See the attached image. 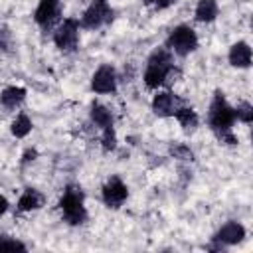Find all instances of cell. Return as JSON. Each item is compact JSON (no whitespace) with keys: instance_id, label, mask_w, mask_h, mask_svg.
<instances>
[{"instance_id":"6da1fadb","label":"cell","mask_w":253,"mask_h":253,"mask_svg":"<svg viewBox=\"0 0 253 253\" xmlns=\"http://www.w3.org/2000/svg\"><path fill=\"white\" fill-rule=\"evenodd\" d=\"M180 69L172 63V51L168 47H156L148 59L142 73V81L148 89H158L162 85H170L172 81H178Z\"/></svg>"},{"instance_id":"7a4b0ae2","label":"cell","mask_w":253,"mask_h":253,"mask_svg":"<svg viewBox=\"0 0 253 253\" xmlns=\"http://www.w3.org/2000/svg\"><path fill=\"white\" fill-rule=\"evenodd\" d=\"M233 123H235L233 107L227 103L221 91H215L210 103V111H208V125L215 132L219 142L229 144V146L237 144V136L233 134Z\"/></svg>"},{"instance_id":"3957f363","label":"cell","mask_w":253,"mask_h":253,"mask_svg":"<svg viewBox=\"0 0 253 253\" xmlns=\"http://www.w3.org/2000/svg\"><path fill=\"white\" fill-rule=\"evenodd\" d=\"M59 210L63 215V221L69 225H81L87 221V210H85V194L79 186H67L61 200Z\"/></svg>"},{"instance_id":"277c9868","label":"cell","mask_w":253,"mask_h":253,"mask_svg":"<svg viewBox=\"0 0 253 253\" xmlns=\"http://www.w3.org/2000/svg\"><path fill=\"white\" fill-rule=\"evenodd\" d=\"M166 47L172 53L180 55V57H186L192 51H196V47H198V36L194 32V28H190L186 24L176 26L168 34V38H166Z\"/></svg>"},{"instance_id":"5b68a950","label":"cell","mask_w":253,"mask_h":253,"mask_svg":"<svg viewBox=\"0 0 253 253\" xmlns=\"http://www.w3.org/2000/svg\"><path fill=\"white\" fill-rule=\"evenodd\" d=\"M111 22H113V8L109 0H91V4L81 14L79 26L85 30H99Z\"/></svg>"},{"instance_id":"8992f818","label":"cell","mask_w":253,"mask_h":253,"mask_svg":"<svg viewBox=\"0 0 253 253\" xmlns=\"http://www.w3.org/2000/svg\"><path fill=\"white\" fill-rule=\"evenodd\" d=\"M79 20L77 18H65L53 32V43L61 51H73L79 43Z\"/></svg>"},{"instance_id":"52a82bcc","label":"cell","mask_w":253,"mask_h":253,"mask_svg":"<svg viewBox=\"0 0 253 253\" xmlns=\"http://www.w3.org/2000/svg\"><path fill=\"white\" fill-rule=\"evenodd\" d=\"M101 198H103V204H105L107 208L117 210V208H121V206L126 202V198H128V188H126V184H125L119 176H111V178L103 184V188H101Z\"/></svg>"},{"instance_id":"ba28073f","label":"cell","mask_w":253,"mask_h":253,"mask_svg":"<svg viewBox=\"0 0 253 253\" xmlns=\"http://www.w3.org/2000/svg\"><path fill=\"white\" fill-rule=\"evenodd\" d=\"M117 85H119V75H117L115 67L109 65V63L101 65L93 73V77H91V89L95 93H99V95H111V93H115L117 91Z\"/></svg>"},{"instance_id":"9c48e42d","label":"cell","mask_w":253,"mask_h":253,"mask_svg":"<svg viewBox=\"0 0 253 253\" xmlns=\"http://www.w3.org/2000/svg\"><path fill=\"white\" fill-rule=\"evenodd\" d=\"M61 16V0H40L34 12V22L42 30L53 28V24Z\"/></svg>"},{"instance_id":"30bf717a","label":"cell","mask_w":253,"mask_h":253,"mask_svg":"<svg viewBox=\"0 0 253 253\" xmlns=\"http://www.w3.org/2000/svg\"><path fill=\"white\" fill-rule=\"evenodd\" d=\"M184 105L180 97H176L172 91H156V95L152 97V113L158 117H174L176 109Z\"/></svg>"},{"instance_id":"8fae6325","label":"cell","mask_w":253,"mask_h":253,"mask_svg":"<svg viewBox=\"0 0 253 253\" xmlns=\"http://www.w3.org/2000/svg\"><path fill=\"white\" fill-rule=\"evenodd\" d=\"M243 237H245V227L239 221H227L217 229V233L213 235V241H217L221 247H229V245L241 243Z\"/></svg>"},{"instance_id":"7c38bea8","label":"cell","mask_w":253,"mask_h":253,"mask_svg":"<svg viewBox=\"0 0 253 253\" xmlns=\"http://www.w3.org/2000/svg\"><path fill=\"white\" fill-rule=\"evenodd\" d=\"M45 204V198H43V194L40 192V190H36V188H26L22 194H20V198H18V204H16V210L18 211H34V210H40L42 206Z\"/></svg>"},{"instance_id":"4fadbf2b","label":"cell","mask_w":253,"mask_h":253,"mask_svg":"<svg viewBox=\"0 0 253 253\" xmlns=\"http://www.w3.org/2000/svg\"><path fill=\"white\" fill-rule=\"evenodd\" d=\"M227 59L233 67H239V69H247L251 65V47L247 42H235L231 47H229V53H227Z\"/></svg>"},{"instance_id":"5bb4252c","label":"cell","mask_w":253,"mask_h":253,"mask_svg":"<svg viewBox=\"0 0 253 253\" xmlns=\"http://www.w3.org/2000/svg\"><path fill=\"white\" fill-rule=\"evenodd\" d=\"M26 101V89L24 87H6L0 91V105L4 109H18Z\"/></svg>"},{"instance_id":"9a60e30c","label":"cell","mask_w":253,"mask_h":253,"mask_svg":"<svg viewBox=\"0 0 253 253\" xmlns=\"http://www.w3.org/2000/svg\"><path fill=\"white\" fill-rule=\"evenodd\" d=\"M219 14V6H217V0H198L196 4V10H194V18L202 24H210L217 18Z\"/></svg>"},{"instance_id":"2e32d148","label":"cell","mask_w":253,"mask_h":253,"mask_svg":"<svg viewBox=\"0 0 253 253\" xmlns=\"http://www.w3.org/2000/svg\"><path fill=\"white\" fill-rule=\"evenodd\" d=\"M174 119L180 123V126H182L186 132L196 130L198 125H200V117H198V113H196L192 107H186V105H180V107L176 109Z\"/></svg>"},{"instance_id":"e0dca14e","label":"cell","mask_w":253,"mask_h":253,"mask_svg":"<svg viewBox=\"0 0 253 253\" xmlns=\"http://www.w3.org/2000/svg\"><path fill=\"white\" fill-rule=\"evenodd\" d=\"M89 115H91V121H93L95 126H99V128L113 126V113H111L105 105H101V103H93Z\"/></svg>"},{"instance_id":"ac0fdd59","label":"cell","mask_w":253,"mask_h":253,"mask_svg":"<svg viewBox=\"0 0 253 253\" xmlns=\"http://www.w3.org/2000/svg\"><path fill=\"white\" fill-rule=\"evenodd\" d=\"M32 119L26 115V113H20L14 121H12V125H10V132L16 136V138H26L30 132H32Z\"/></svg>"},{"instance_id":"d6986e66","label":"cell","mask_w":253,"mask_h":253,"mask_svg":"<svg viewBox=\"0 0 253 253\" xmlns=\"http://www.w3.org/2000/svg\"><path fill=\"white\" fill-rule=\"evenodd\" d=\"M168 152H170V156H174V158H178V160H184V162H192V160H194L192 148H190L188 144H184V142H174V144H170Z\"/></svg>"},{"instance_id":"ffe728a7","label":"cell","mask_w":253,"mask_h":253,"mask_svg":"<svg viewBox=\"0 0 253 253\" xmlns=\"http://www.w3.org/2000/svg\"><path fill=\"white\" fill-rule=\"evenodd\" d=\"M233 113H235V121H241L245 125H249L253 121V107L247 101L237 103V107H233Z\"/></svg>"},{"instance_id":"44dd1931","label":"cell","mask_w":253,"mask_h":253,"mask_svg":"<svg viewBox=\"0 0 253 253\" xmlns=\"http://www.w3.org/2000/svg\"><path fill=\"white\" fill-rule=\"evenodd\" d=\"M101 146L105 152H111L117 148V132H115V126H107L103 128V134H101Z\"/></svg>"},{"instance_id":"7402d4cb","label":"cell","mask_w":253,"mask_h":253,"mask_svg":"<svg viewBox=\"0 0 253 253\" xmlns=\"http://www.w3.org/2000/svg\"><path fill=\"white\" fill-rule=\"evenodd\" d=\"M28 247L10 235H0V251H26Z\"/></svg>"},{"instance_id":"603a6c76","label":"cell","mask_w":253,"mask_h":253,"mask_svg":"<svg viewBox=\"0 0 253 253\" xmlns=\"http://www.w3.org/2000/svg\"><path fill=\"white\" fill-rule=\"evenodd\" d=\"M12 47V32L8 28H0V49L8 51Z\"/></svg>"},{"instance_id":"cb8c5ba5","label":"cell","mask_w":253,"mask_h":253,"mask_svg":"<svg viewBox=\"0 0 253 253\" xmlns=\"http://www.w3.org/2000/svg\"><path fill=\"white\" fill-rule=\"evenodd\" d=\"M36 158H38V150H36V148H28V150L22 154V160H20V162H22V166H26V164L34 162Z\"/></svg>"},{"instance_id":"d4e9b609","label":"cell","mask_w":253,"mask_h":253,"mask_svg":"<svg viewBox=\"0 0 253 253\" xmlns=\"http://www.w3.org/2000/svg\"><path fill=\"white\" fill-rule=\"evenodd\" d=\"M144 2H148V4H154L156 8H168L174 0H144Z\"/></svg>"},{"instance_id":"484cf974","label":"cell","mask_w":253,"mask_h":253,"mask_svg":"<svg viewBox=\"0 0 253 253\" xmlns=\"http://www.w3.org/2000/svg\"><path fill=\"white\" fill-rule=\"evenodd\" d=\"M8 208H10V204H8V200L0 194V215H4L6 211H8Z\"/></svg>"}]
</instances>
